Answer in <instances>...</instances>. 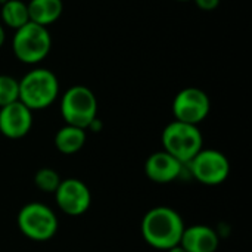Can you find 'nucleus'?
<instances>
[{"mask_svg": "<svg viewBox=\"0 0 252 252\" xmlns=\"http://www.w3.org/2000/svg\"><path fill=\"white\" fill-rule=\"evenodd\" d=\"M86 143V130L74 127V126H63L58 130L55 136V146L61 154L72 155L83 149Z\"/></svg>", "mask_w": 252, "mask_h": 252, "instance_id": "obj_14", "label": "nucleus"}, {"mask_svg": "<svg viewBox=\"0 0 252 252\" xmlns=\"http://www.w3.org/2000/svg\"><path fill=\"white\" fill-rule=\"evenodd\" d=\"M61 114L68 126L89 128L97 118V100L86 86L69 87L61 100Z\"/></svg>", "mask_w": 252, "mask_h": 252, "instance_id": "obj_4", "label": "nucleus"}, {"mask_svg": "<svg viewBox=\"0 0 252 252\" xmlns=\"http://www.w3.org/2000/svg\"><path fill=\"white\" fill-rule=\"evenodd\" d=\"M185 223L182 216L170 207H155L142 220V236L151 247L168 251L180 244Z\"/></svg>", "mask_w": 252, "mask_h": 252, "instance_id": "obj_1", "label": "nucleus"}, {"mask_svg": "<svg viewBox=\"0 0 252 252\" xmlns=\"http://www.w3.org/2000/svg\"><path fill=\"white\" fill-rule=\"evenodd\" d=\"M19 230L31 241L44 242L58 232V217L47 205L41 202L25 204L16 217Z\"/></svg>", "mask_w": 252, "mask_h": 252, "instance_id": "obj_6", "label": "nucleus"}, {"mask_svg": "<svg viewBox=\"0 0 252 252\" xmlns=\"http://www.w3.org/2000/svg\"><path fill=\"white\" fill-rule=\"evenodd\" d=\"M19 99V84L18 80L1 74L0 75V108L10 105Z\"/></svg>", "mask_w": 252, "mask_h": 252, "instance_id": "obj_16", "label": "nucleus"}, {"mask_svg": "<svg viewBox=\"0 0 252 252\" xmlns=\"http://www.w3.org/2000/svg\"><path fill=\"white\" fill-rule=\"evenodd\" d=\"M4 40H6V32H4V28H3V25L0 24V47L3 46Z\"/></svg>", "mask_w": 252, "mask_h": 252, "instance_id": "obj_19", "label": "nucleus"}, {"mask_svg": "<svg viewBox=\"0 0 252 252\" xmlns=\"http://www.w3.org/2000/svg\"><path fill=\"white\" fill-rule=\"evenodd\" d=\"M32 127V111L19 100L0 108V133L7 139H22Z\"/></svg>", "mask_w": 252, "mask_h": 252, "instance_id": "obj_10", "label": "nucleus"}, {"mask_svg": "<svg viewBox=\"0 0 252 252\" xmlns=\"http://www.w3.org/2000/svg\"><path fill=\"white\" fill-rule=\"evenodd\" d=\"M52 49V37L46 27L34 22H27L24 27L15 30L12 38V50L18 61L22 63L41 62Z\"/></svg>", "mask_w": 252, "mask_h": 252, "instance_id": "obj_3", "label": "nucleus"}, {"mask_svg": "<svg viewBox=\"0 0 252 252\" xmlns=\"http://www.w3.org/2000/svg\"><path fill=\"white\" fill-rule=\"evenodd\" d=\"M0 16L3 24L13 30H18L30 22L28 7L27 3H24L22 0H4Z\"/></svg>", "mask_w": 252, "mask_h": 252, "instance_id": "obj_15", "label": "nucleus"}, {"mask_svg": "<svg viewBox=\"0 0 252 252\" xmlns=\"http://www.w3.org/2000/svg\"><path fill=\"white\" fill-rule=\"evenodd\" d=\"M193 1L196 3V6L201 10H207V12L217 9L219 4H220V0H193Z\"/></svg>", "mask_w": 252, "mask_h": 252, "instance_id": "obj_18", "label": "nucleus"}, {"mask_svg": "<svg viewBox=\"0 0 252 252\" xmlns=\"http://www.w3.org/2000/svg\"><path fill=\"white\" fill-rule=\"evenodd\" d=\"M189 164L193 177L207 186L221 185L230 174L227 157L216 149H201Z\"/></svg>", "mask_w": 252, "mask_h": 252, "instance_id": "obj_7", "label": "nucleus"}, {"mask_svg": "<svg viewBox=\"0 0 252 252\" xmlns=\"http://www.w3.org/2000/svg\"><path fill=\"white\" fill-rule=\"evenodd\" d=\"M19 102L31 111L50 106L59 94L56 75L46 68H35L27 72L19 81Z\"/></svg>", "mask_w": 252, "mask_h": 252, "instance_id": "obj_2", "label": "nucleus"}, {"mask_svg": "<svg viewBox=\"0 0 252 252\" xmlns=\"http://www.w3.org/2000/svg\"><path fill=\"white\" fill-rule=\"evenodd\" d=\"M182 167L183 164L180 161H177L168 152L161 151L149 155V158L145 162V173L148 179L154 183L165 185L174 182L180 176Z\"/></svg>", "mask_w": 252, "mask_h": 252, "instance_id": "obj_11", "label": "nucleus"}, {"mask_svg": "<svg viewBox=\"0 0 252 252\" xmlns=\"http://www.w3.org/2000/svg\"><path fill=\"white\" fill-rule=\"evenodd\" d=\"M61 177L53 168H40L35 176H34V183L35 186L47 193H55L56 189L61 185Z\"/></svg>", "mask_w": 252, "mask_h": 252, "instance_id": "obj_17", "label": "nucleus"}, {"mask_svg": "<svg viewBox=\"0 0 252 252\" xmlns=\"http://www.w3.org/2000/svg\"><path fill=\"white\" fill-rule=\"evenodd\" d=\"M167 252H188L185 248H182L180 245H177V247H174V248H171V250H168Z\"/></svg>", "mask_w": 252, "mask_h": 252, "instance_id": "obj_20", "label": "nucleus"}, {"mask_svg": "<svg viewBox=\"0 0 252 252\" xmlns=\"http://www.w3.org/2000/svg\"><path fill=\"white\" fill-rule=\"evenodd\" d=\"M176 1H190V0H176Z\"/></svg>", "mask_w": 252, "mask_h": 252, "instance_id": "obj_21", "label": "nucleus"}, {"mask_svg": "<svg viewBox=\"0 0 252 252\" xmlns=\"http://www.w3.org/2000/svg\"><path fill=\"white\" fill-rule=\"evenodd\" d=\"M55 199L61 211L77 217L84 214L92 204V193L87 185L78 179H65L55 192Z\"/></svg>", "mask_w": 252, "mask_h": 252, "instance_id": "obj_9", "label": "nucleus"}, {"mask_svg": "<svg viewBox=\"0 0 252 252\" xmlns=\"http://www.w3.org/2000/svg\"><path fill=\"white\" fill-rule=\"evenodd\" d=\"M27 7L30 21L46 28L55 24L63 12L62 0H30Z\"/></svg>", "mask_w": 252, "mask_h": 252, "instance_id": "obj_13", "label": "nucleus"}, {"mask_svg": "<svg viewBox=\"0 0 252 252\" xmlns=\"http://www.w3.org/2000/svg\"><path fill=\"white\" fill-rule=\"evenodd\" d=\"M164 151L182 164H189L202 149V134L198 126L173 121L162 131Z\"/></svg>", "mask_w": 252, "mask_h": 252, "instance_id": "obj_5", "label": "nucleus"}, {"mask_svg": "<svg viewBox=\"0 0 252 252\" xmlns=\"http://www.w3.org/2000/svg\"><path fill=\"white\" fill-rule=\"evenodd\" d=\"M211 109L208 94L198 87H186L180 90L173 100V114L176 121L198 126L204 121Z\"/></svg>", "mask_w": 252, "mask_h": 252, "instance_id": "obj_8", "label": "nucleus"}, {"mask_svg": "<svg viewBox=\"0 0 252 252\" xmlns=\"http://www.w3.org/2000/svg\"><path fill=\"white\" fill-rule=\"evenodd\" d=\"M219 236L214 229L205 224L185 227L180 247L188 252H216L219 248Z\"/></svg>", "mask_w": 252, "mask_h": 252, "instance_id": "obj_12", "label": "nucleus"}]
</instances>
